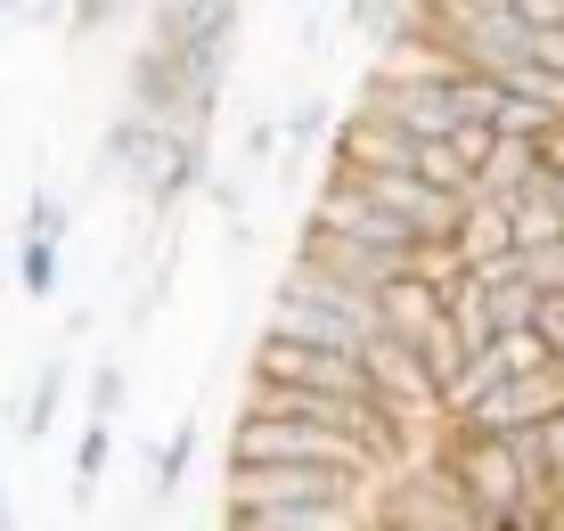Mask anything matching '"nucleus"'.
I'll use <instances>...</instances> for the list:
<instances>
[{"mask_svg": "<svg viewBox=\"0 0 564 531\" xmlns=\"http://www.w3.org/2000/svg\"><path fill=\"white\" fill-rule=\"evenodd\" d=\"M270 327H286V336H303V344H327V351H368L384 336V303H377V286L336 279V270H319V262L295 253V270L270 294Z\"/></svg>", "mask_w": 564, "mask_h": 531, "instance_id": "nucleus-1", "label": "nucleus"}, {"mask_svg": "<svg viewBox=\"0 0 564 531\" xmlns=\"http://www.w3.org/2000/svg\"><path fill=\"white\" fill-rule=\"evenodd\" d=\"M384 475L368 466H311V458H238L221 466V507H303V499H377Z\"/></svg>", "mask_w": 564, "mask_h": 531, "instance_id": "nucleus-2", "label": "nucleus"}, {"mask_svg": "<svg viewBox=\"0 0 564 531\" xmlns=\"http://www.w3.org/2000/svg\"><path fill=\"white\" fill-rule=\"evenodd\" d=\"M238 458H311V466H368V475H393L368 442L336 434V425L262 418V409H238V425H229V458H221V466H238Z\"/></svg>", "mask_w": 564, "mask_h": 531, "instance_id": "nucleus-3", "label": "nucleus"}, {"mask_svg": "<svg viewBox=\"0 0 564 531\" xmlns=\"http://www.w3.org/2000/svg\"><path fill=\"white\" fill-rule=\"evenodd\" d=\"M205 181H213V140H205V131H181V123H155L123 188L140 196L148 221H172V213H181Z\"/></svg>", "mask_w": 564, "mask_h": 531, "instance_id": "nucleus-4", "label": "nucleus"}, {"mask_svg": "<svg viewBox=\"0 0 564 531\" xmlns=\"http://www.w3.org/2000/svg\"><path fill=\"white\" fill-rule=\"evenodd\" d=\"M246 377H254V384H319V392H360V401H377L368 351H327V344L286 336V327H262V336H254Z\"/></svg>", "mask_w": 564, "mask_h": 531, "instance_id": "nucleus-5", "label": "nucleus"}, {"mask_svg": "<svg viewBox=\"0 0 564 531\" xmlns=\"http://www.w3.org/2000/svg\"><path fill=\"white\" fill-rule=\"evenodd\" d=\"M238 25H246V0H155L148 9V42L181 50L205 83L229 90V50H238Z\"/></svg>", "mask_w": 564, "mask_h": 531, "instance_id": "nucleus-6", "label": "nucleus"}, {"mask_svg": "<svg viewBox=\"0 0 564 531\" xmlns=\"http://www.w3.org/2000/svg\"><path fill=\"white\" fill-rule=\"evenodd\" d=\"M221 531H377V499H303V507H221Z\"/></svg>", "mask_w": 564, "mask_h": 531, "instance_id": "nucleus-7", "label": "nucleus"}, {"mask_svg": "<svg viewBox=\"0 0 564 531\" xmlns=\"http://www.w3.org/2000/svg\"><path fill=\"white\" fill-rule=\"evenodd\" d=\"M458 253L475 279H499V270H523V238H516V205L508 196H475L458 221Z\"/></svg>", "mask_w": 564, "mask_h": 531, "instance_id": "nucleus-8", "label": "nucleus"}, {"mask_svg": "<svg viewBox=\"0 0 564 531\" xmlns=\"http://www.w3.org/2000/svg\"><path fill=\"white\" fill-rule=\"evenodd\" d=\"M516 377H508V360H499V344H482V351H466V368L451 384H442V425H458V418H475L482 401H499Z\"/></svg>", "mask_w": 564, "mask_h": 531, "instance_id": "nucleus-9", "label": "nucleus"}, {"mask_svg": "<svg viewBox=\"0 0 564 531\" xmlns=\"http://www.w3.org/2000/svg\"><path fill=\"white\" fill-rule=\"evenodd\" d=\"M540 181H549L540 140H508V131H499V148L482 155V172H475V196H523V188H540Z\"/></svg>", "mask_w": 564, "mask_h": 531, "instance_id": "nucleus-10", "label": "nucleus"}, {"mask_svg": "<svg viewBox=\"0 0 564 531\" xmlns=\"http://www.w3.org/2000/svg\"><path fill=\"white\" fill-rule=\"evenodd\" d=\"M66 392H74V368L66 360H42V368H33V392L9 409V434L17 442H42L50 425H57V409H66Z\"/></svg>", "mask_w": 564, "mask_h": 531, "instance_id": "nucleus-11", "label": "nucleus"}, {"mask_svg": "<svg viewBox=\"0 0 564 531\" xmlns=\"http://www.w3.org/2000/svg\"><path fill=\"white\" fill-rule=\"evenodd\" d=\"M57 270H66V238H25L17 229V262H9V279L33 294V303H50L57 294Z\"/></svg>", "mask_w": 564, "mask_h": 531, "instance_id": "nucleus-12", "label": "nucleus"}, {"mask_svg": "<svg viewBox=\"0 0 564 531\" xmlns=\"http://www.w3.org/2000/svg\"><path fill=\"white\" fill-rule=\"evenodd\" d=\"M188 458H197V418H181V425H172V442L148 449V499H155V507L188 483Z\"/></svg>", "mask_w": 564, "mask_h": 531, "instance_id": "nucleus-13", "label": "nucleus"}, {"mask_svg": "<svg viewBox=\"0 0 564 531\" xmlns=\"http://www.w3.org/2000/svg\"><path fill=\"white\" fill-rule=\"evenodd\" d=\"M107 466H115V418H83V442H74V507L99 499Z\"/></svg>", "mask_w": 564, "mask_h": 531, "instance_id": "nucleus-14", "label": "nucleus"}, {"mask_svg": "<svg viewBox=\"0 0 564 531\" xmlns=\"http://www.w3.org/2000/svg\"><path fill=\"white\" fill-rule=\"evenodd\" d=\"M279 123H286V155H303V148H336V131H344L327 98H303V107H286Z\"/></svg>", "mask_w": 564, "mask_h": 531, "instance_id": "nucleus-15", "label": "nucleus"}, {"mask_svg": "<svg viewBox=\"0 0 564 531\" xmlns=\"http://www.w3.org/2000/svg\"><path fill=\"white\" fill-rule=\"evenodd\" d=\"M499 360H508V377H549L556 344L540 336V327H516V336H499Z\"/></svg>", "mask_w": 564, "mask_h": 531, "instance_id": "nucleus-16", "label": "nucleus"}, {"mask_svg": "<svg viewBox=\"0 0 564 531\" xmlns=\"http://www.w3.org/2000/svg\"><path fill=\"white\" fill-rule=\"evenodd\" d=\"M74 229V213H66V196L57 188H42L33 181V196H25V238H66Z\"/></svg>", "mask_w": 564, "mask_h": 531, "instance_id": "nucleus-17", "label": "nucleus"}, {"mask_svg": "<svg viewBox=\"0 0 564 531\" xmlns=\"http://www.w3.org/2000/svg\"><path fill=\"white\" fill-rule=\"evenodd\" d=\"M123 368H115V360H99V368H90V377H83V409H90V418H123Z\"/></svg>", "mask_w": 564, "mask_h": 531, "instance_id": "nucleus-18", "label": "nucleus"}, {"mask_svg": "<svg viewBox=\"0 0 564 531\" xmlns=\"http://www.w3.org/2000/svg\"><path fill=\"white\" fill-rule=\"evenodd\" d=\"M131 0H74V25H66V42H99V33L123 17Z\"/></svg>", "mask_w": 564, "mask_h": 531, "instance_id": "nucleus-19", "label": "nucleus"}, {"mask_svg": "<svg viewBox=\"0 0 564 531\" xmlns=\"http://www.w3.org/2000/svg\"><path fill=\"white\" fill-rule=\"evenodd\" d=\"M205 196H213V213H221V221H229V229L246 238V188L229 181V172H213V181H205Z\"/></svg>", "mask_w": 564, "mask_h": 531, "instance_id": "nucleus-20", "label": "nucleus"}, {"mask_svg": "<svg viewBox=\"0 0 564 531\" xmlns=\"http://www.w3.org/2000/svg\"><path fill=\"white\" fill-rule=\"evenodd\" d=\"M532 327L556 344V360H564V286H549V294H540V319H532Z\"/></svg>", "mask_w": 564, "mask_h": 531, "instance_id": "nucleus-21", "label": "nucleus"}, {"mask_svg": "<svg viewBox=\"0 0 564 531\" xmlns=\"http://www.w3.org/2000/svg\"><path fill=\"white\" fill-rule=\"evenodd\" d=\"M25 25H57V33H66V25H74V0H33Z\"/></svg>", "mask_w": 564, "mask_h": 531, "instance_id": "nucleus-22", "label": "nucleus"}, {"mask_svg": "<svg viewBox=\"0 0 564 531\" xmlns=\"http://www.w3.org/2000/svg\"><path fill=\"white\" fill-rule=\"evenodd\" d=\"M523 25H564V0H516Z\"/></svg>", "mask_w": 564, "mask_h": 531, "instance_id": "nucleus-23", "label": "nucleus"}, {"mask_svg": "<svg viewBox=\"0 0 564 531\" xmlns=\"http://www.w3.org/2000/svg\"><path fill=\"white\" fill-rule=\"evenodd\" d=\"M540 449H549V466H556V475H564V409H556V418H549V425H540Z\"/></svg>", "mask_w": 564, "mask_h": 531, "instance_id": "nucleus-24", "label": "nucleus"}, {"mask_svg": "<svg viewBox=\"0 0 564 531\" xmlns=\"http://www.w3.org/2000/svg\"><path fill=\"white\" fill-rule=\"evenodd\" d=\"M25 9H33V0H0V17H17V25H25Z\"/></svg>", "mask_w": 564, "mask_h": 531, "instance_id": "nucleus-25", "label": "nucleus"}, {"mask_svg": "<svg viewBox=\"0 0 564 531\" xmlns=\"http://www.w3.org/2000/svg\"><path fill=\"white\" fill-rule=\"evenodd\" d=\"M0 531H9V490H0Z\"/></svg>", "mask_w": 564, "mask_h": 531, "instance_id": "nucleus-26", "label": "nucleus"}, {"mask_svg": "<svg viewBox=\"0 0 564 531\" xmlns=\"http://www.w3.org/2000/svg\"><path fill=\"white\" fill-rule=\"evenodd\" d=\"M9 25H17V17H0V42H9Z\"/></svg>", "mask_w": 564, "mask_h": 531, "instance_id": "nucleus-27", "label": "nucleus"}]
</instances>
